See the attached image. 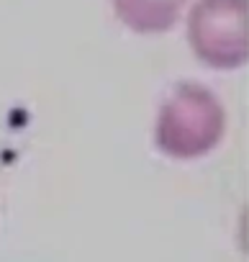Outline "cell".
Segmentation results:
<instances>
[{
  "label": "cell",
  "mask_w": 249,
  "mask_h": 262,
  "mask_svg": "<svg viewBox=\"0 0 249 262\" xmlns=\"http://www.w3.org/2000/svg\"><path fill=\"white\" fill-rule=\"evenodd\" d=\"M188 0H113L116 16L134 31L152 34L175 26Z\"/></svg>",
  "instance_id": "cell-3"
},
{
  "label": "cell",
  "mask_w": 249,
  "mask_h": 262,
  "mask_svg": "<svg viewBox=\"0 0 249 262\" xmlns=\"http://www.w3.org/2000/svg\"><path fill=\"white\" fill-rule=\"evenodd\" d=\"M193 52L216 70H234L249 59V0H195L188 13Z\"/></svg>",
  "instance_id": "cell-2"
},
{
  "label": "cell",
  "mask_w": 249,
  "mask_h": 262,
  "mask_svg": "<svg viewBox=\"0 0 249 262\" xmlns=\"http://www.w3.org/2000/svg\"><path fill=\"white\" fill-rule=\"evenodd\" d=\"M223 128L226 116L218 98L195 82H180L160 108L154 139L165 155L193 160L221 142Z\"/></svg>",
  "instance_id": "cell-1"
}]
</instances>
